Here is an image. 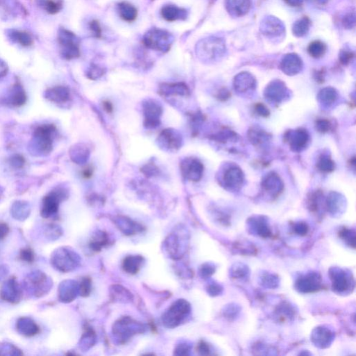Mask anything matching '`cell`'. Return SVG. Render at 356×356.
Returning a JSON list of instances; mask_svg holds the SVG:
<instances>
[{
	"label": "cell",
	"instance_id": "6da1fadb",
	"mask_svg": "<svg viewBox=\"0 0 356 356\" xmlns=\"http://www.w3.org/2000/svg\"><path fill=\"white\" fill-rule=\"evenodd\" d=\"M23 286L28 294L32 297L46 296L53 286V282L46 273L41 271L31 272L24 278Z\"/></svg>",
	"mask_w": 356,
	"mask_h": 356
},
{
	"label": "cell",
	"instance_id": "7a4b0ae2",
	"mask_svg": "<svg viewBox=\"0 0 356 356\" xmlns=\"http://www.w3.org/2000/svg\"><path fill=\"white\" fill-rule=\"evenodd\" d=\"M80 263V256L68 247H60L54 250L50 257L52 266L62 273L73 271Z\"/></svg>",
	"mask_w": 356,
	"mask_h": 356
},
{
	"label": "cell",
	"instance_id": "3957f363",
	"mask_svg": "<svg viewBox=\"0 0 356 356\" xmlns=\"http://www.w3.org/2000/svg\"><path fill=\"white\" fill-rule=\"evenodd\" d=\"M57 128L52 124L39 125L33 134L34 147L36 151L43 156L48 155L53 148V141Z\"/></svg>",
	"mask_w": 356,
	"mask_h": 356
},
{
	"label": "cell",
	"instance_id": "277c9868",
	"mask_svg": "<svg viewBox=\"0 0 356 356\" xmlns=\"http://www.w3.org/2000/svg\"><path fill=\"white\" fill-rule=\"evenodd\" d=\"M174 37L168 31L161 29H152L143 36L142 42L148 48L159 52H168L172 45Z\"/></svg>",
	"mask_w": 356,
	"mask_h": 356
},
{
	"label": "cell",
	"instance_id": "5b68a950",
	"mask_svg": "<svg viewBox=\"0 0 356 356\" xmlns=\"http://www.w3.org/2000/svg\"><path fill=\"white\" fill-rule=\"evenodd\" d=\"M191 307L185 300H178L167 310L162 316L164 325L174 329L184 321L190 313Z\"/></svg>",
	"mask_w": 356,
	"mask_h": 356
},
{
	"label": "cell",
	"instance_id": "8992f818",
	"mask_svg": "<svg viewBox=\"0 0 356 356\" xmlns=\"http://www.w3.org/2000/svg\"><path fill=\"white\" fill-rule=\"evenodd\" d=\"M67 192L64 188H57L47 194L42 201L41 215L43 218L50 219L58 214L61 202L67 199Z\"/></svg>",
	"mask_w": 356,
	"mask_h": 356
},
{
	"label": "cell",
	"instance_id": "52a82bcc",
	"mask_svg": "<svg viewBox=\"0 0 356 356\" xmlns=\"http://www.w3.org/2000/svg\"><path fill=\"white\" fill-rule=\"evenodd\" d=\"M59 42L62 47V55L64 59L71 60L80 57V43L73 33L62 29L59 34Z\"/></svg>",
	"mask_w": 356,
	"mask_h": 356
},
{
	"label": "cell",
	"instance_id": "ba28073f",
	"mask_svg": "<svg viewBox=\"0 0 356 356\" xmlns=\"http://www.w3.org/2000/svg\"><path fill=\"white\" fill-rule=\"evenodd\" d=\"M145 328L142 324L126 317L120 319L113 326V334L121 342H126L130 337L138 334L143 333Z\"/></svg>",
	"mask_w": 356,
	"mask_h": 356
},
{
	"label": "cell",
	"instance_id": "9c48e42d",
	"mask_svg": "<svg viewBox=\"0 0 356 356\" xmlns=\"http://www.w3.org/2000/svg\"><path fill=\"white\" fill-rule=\"evenodd\" d=\"M0 298L6 302L18 304L22 298V288L15 276L10 277L1 285Z\"/></svg>",
	"mask_w": 356,
	"mask_h": 356
},
{
	"label": "cell",
	"instance_id": "30bf717a",
	"mask_svg": "<svg viewBox=\"0 0 356 356\" xmlns=\"http://www.w3.org/2000/svg\"><path fill=\"white\" fill-rule=\"evenodd\" d=\"M199 52L209 59L218 58L223 55L225 51V44L222 39L209 38L202 41L198 44Z\"/></svg>",
	"mask_w": 356,
	"mask_h": 356
},
{
	"label": "cell",
	"instance_id": "8fae6325",
	"mask_svg": "<svg viewBox=\"0 0 356 356\" xmlns=\"http://www.w3.org/2000/svg\"><path fill=\"white\" fill-rule=\"evenodd\" d=\"M144 125L147 128H156L160 124L162 108L156 100H147L143 105Z\"/></svg>",
	"mask_w": 356,
	"mask_h": 356
},
{
	"label": "cell",
	"instance_id": "7c38bea8",
	"mask_svg": "<svg viewBox=\"0 0 356 356\" xmlns=\"http://www.w3.org/2000/svg\"><path fill=\"white\" fill-rule=\"evenodd\" d=\"M181 172L188 180L198 182L202 178L203 166L199 159L186 158L181 162Z\"/></svg>",
	"mask_w": 356,
	"mask_h": 356
},
{
	"label": "cell",
	"instance_id": "4fadbf2b",
	"mask_svg": "<svg viewBox=\"0 0 356 356\" xmlns=\"http://www.w3.org/2000/svg\"><path fill=\"white\" fill-rule=\"evenodd\" d=\"M158 140L161 147L169 151H177L182 146V136L176 130L172 129L163 130L159 134Z\"/></svg>",
	"mask_w": 356,
	"mask_h": 356
},
{
	"label": "cell",
	"instance_id": "5bb4252c",
	"mask_svg": "<svg viewBox=\"0 0 356 356\" xmlns=\"http://www.w3.org/2000/svg\"><path fill=\"white\" fill-rule=\"evenodd\" d=\"M264 35L270 39L281 37L285 34V27L278 18L269 16L264 20L260 28Z\"/></svg>",
	"mask_w": 356,
	"mask_h": 356
},
{
	"label": "cell",
	"instance_id": "9a60e30c",
	"mask_svg": "<svg viewBox=\"0 0 356 356\" xmlns=\"http://www.w3.org/2000/svg\"><path fill=\"white\" fill-rule=\"evenodd\" d=\"M79 294V285L77 282L72 280H67L62 282L59 285L58 298L61 302L68 303L72 302Z\"/></svg>",
	"mask_w": 356,
	"mask_h": 356
},
{
	"label": "cell",
	"instance_id": "2e32d148",
	"mask_svg": "<svg viewBox=\"0 0 356 356\" xmlns=\"http://www.w3.org/2000/svg\"><path fill=\"white\" fill-rule=\"evenodd\" d=\"M16 331L20 334L26 337H32L40 334V326L34 319L28 316H22L16 322Z\"/></svg>",
	"mask_w": 356,
	"mask_h": 356
},
{
	"label": "cell",
	"instance_id": "e0dca14e",
	"mask_svg": "<svg viewBox=\"0 0 356 356\" xmlns=\"http://www.w3.org/2000/svg\"><path fill=\"white\" fill-rule=\"evenodd\" d=\"M44 98L55 104H65L70 100V92L68 88L63 86L47 89L44 92Z\"/></svg>",
	"mask_w": 356,
	"mask_h": 356
},
{
	"label": "cell",
	"instance_id": "ac0fdd59",
	"mask_svg": "<svg viewBox=\"0 0 356 356\" xmlns=\"http://www.w3.org/2000/svg\"><path fill=\"white\" fill-rule=\"evenodd\" d=\"M227 13L232 17H242L250 11V0H225Z\"/></svg>",
	"mask_w": 356,
	"mask_h": 356
},
{
	"label": "cell",
	"instance_id": "d6986e66",
	"mask_svg": "<svg viewBox=\"0 0 356 356\" xmlns=\"http://www.w3.org/2000/svg\"><path fill=\"white\" fill-rule=\"evenodd\" d=\"M302 60L296 54H287L281 62L282 70L289 75L298 73L302 68Z\"/></svg>",
	"mask_w": 356,
	"mask_h": 356
},
{
	"label": "cell",
	"instance_id": "ffe728a7",
	"mask_svg": "<svg viewBox=\"0 0 356 356\" xmlns=\"http://www.w3.org/2000/svg\"><path fill=\"white\" fill-rule=\"evenodd\" d=\"M27 100V94L19 82H16L10 90L7 104L14 107H22Z\"/></svg>",
	"mask_w": 356,
	"mask_h": 356
},
{
	"label": "cell",
	"instance_id": "44dd1931",
	"mask_svg": "<svg viewBox=\"0 0 356 356\" xmlns=\"http://www.w3.org/2000/svg\"><path fill=\"white\" fill-rule=\"evenodd\" d=\"M161 15L165 21L172 22L178 20L187 18V10L178 7L176 5H166L161 10Z\"/></svg>",
	"mask_w": 356,
	"mask_h": 356
},
{
	"label": "cell",
	"instance_id": "7402d4cb",
	"mask_svg": "<svg viewBox=\"0 0 356 356\" xmlns=\"http://www.w3.org/2000/svg\"><path fill=\"white\" fill-rule=\"evenodd\" d=\"M159 93L164 96H186L189 93V90L187 86L184 83L163 84L159 87Z\"/></svg>",
	"mask_w": 356,
	"mask_h": 356
},
{
	"label": "cell",
	"instance_id": "603a6c76",
	"mask_svg": "<svg viewBox=\"0 0 356 356\" xmlns=\"http://www.w3.org/2000/svg\"><path fill=\"white\" fill-rule=\"evenodd\" d=\"M30 213V206L25 201H16L11 208V214L13 218L20 222H24L29 218Z\"/></svg>",
	"mask_w": 356,
	"mask_h": 356
},
{
	"label": "cell",
	"instance_id": "cb8c5ba5",
	"mask_svg": "<svg viewBox=\"0 0 356 356\" xmlns=\"http://www.w3.org/2000/svg\"><path fill=\"white\" fill-rule=\"evenodd\" d=\"M118 14L125 22L131 23L136 21L138 16L136 8L128 1H121L118 5Z\"/></svg>",
	"mask_w": 356,
	"mask_h": 356
},
{
	"label": "cell",
	"instance_id": "d4e9b609",
	"mask_svg": "<svg viewBox=\"0 0 356 356\" xmlns=\"http://www.w3.org/2000/svg\"><path fill=\"white\" fill-rule=\"evenodd\" d=\"M320 283L317 275L312 274L311 276L300 278L298 281L297 286L298 289L303 292H311L315 291L319 288Z\"/></svg>",
	"mask_w": 356,
	"mask_h": 356
},
{
	"label": "cell",
	"instance_id": "484cf974",
	"mask_svg": "<svg viewBox=\"0 0 356 356\" xmlns=\"http://www.w3.org/2000/svg\"><path fill=\"white\" fill-rule=\"evenodd\" d=\"M143 258L141 256L134 255V256H128L125 259L123 263V268L125 271L130 274H135L139 271L142 263Z\"/></svg>",
	"mask_w": 356,
	"mask_h": 356
},
{
	"label": "cell",
	"instance_id": "4316f807",
	"mask_svg": "<svg viewBox=\"0 0 356 356\" xmlns=\"http://www.w3.org/2000/svg\"><path fill=\"white\" fill-rule=\"evenodd\" d=\"M311 24V21L307 17H303L298 20L293 24V34L296 37H303L308 34Z\"/></svg>",
	"mask_w": 356,
	"mask_h": 356
},
{
	"label": "cell",
	"instance_id": "83f0119b",
	"mask_svg": "<svg viewBox=\"0 0 356 356\" xmlns=\"http://www.w3.org/2000/svg\"><path fill=\"white\" fill-rule=\"evenodd\" d=\"M242 180H243V176L240 169H230L225 175V182L230 187L240 186Z\"/></svg>",
	"mask_w": 356,
	"mask_h": 356
},
{
	"label": "cell",
	"instance_id": "f1b7e54d",
	"mask_svg": "<svg viewBox=\"0 0 356 356\" xmlns=\"http://www.w3.org/2000/svg\"><path fill=\"white\" fill-rule=\"evenodd\" d=\"M333 276L334 280V288L338 291H344L349 288L347 275L344 272L334 271Z\"/></svg>",
	"mask_w": 356,
	"mask_h": 356
},
{
	"label": "cell",
	"instance_id": "f546056e",
	"mask_svg": "<svg viewBox=\"0 0 356 356\" xmlns=\"http://www.w3.org/2000/svg\"><path fill=\"white\" fill-rule=\"evenodd\" d=\"M117 223L119 225L118 227L120 229H121L126 235H133L141 230V227L139 225L128 219L120 218V220L117 222Z\"/></svg>",
	"mask_w": 356,
	"mask_h": 356
},
{
	"label": "cell",
	"instance_id": "4dcf8cb0",
	"mask_svg": "<svg viewBox=\"0 0 356 356\" xmlns=\"http://www.w3.org/2000/svg\"><path fill=\"white\" fill-rule=\"evenodd\" d=\"M325 44L320 41H314L308 46V53L314 58H320L325 54L326 52Z\"/></svg>",
	"mask_w": 356,
	"mask_h": 356
},
{
	"label": "cell",
	"instance_id": "1f68e13d",
	"mask_svg": "<svg viewBox=\"0 0 356 356\" xmlns=\"http://www.w3.org/2000/svg\"><path fill=\"white\" fill-rule=\"evenodd\" d=\"M24 355L22 350L14 344L4 342L0 344V356H22Z\"/></svg>",
	"mask_w": 356,
	"mask_h": 356
},
{
	"label": "cell",
	"instance_id": "d6a6232c",
	"mask_svg": "<svg viewBox=\"0 0 356 356\" xmlns=\"http://www.w3.org/2000/svg\"><path fill=\"white\" fill-rule=\"evenodd\" d=\"M289 138H291V146L294 149H301V148L306 145L308 141L307 134L303 131H297L292 136L290 135Z\"/></svg>",
	"mask_w": 356,
	"mask_h": 356
},
{
	"label": "cell",
	"instance_id": "836d02e7",
	"mask_svg": "<svg viewBox=\"0 0 356 356\" xmlns=\"http://www.w3.org/2000/svg\"><path fill=\"white\" fill-rule=\"evenodd\" d=\"M44 235L47 240L55 241L62 235V230L55 224H47L44 226Z\"/></svg>",
	"mask_w": 356,
	"mask_h": 356
},
{
	"label": "cell",
	"instance_id": "e575fe53",
	"mask_svg": "<svg viewBox=\"0 0 356 356\" xmlns=\"http://www.w3.org/2000/svg\"><path fill=\"white\" fill-rule=\"evenodd\" d=\"M109 244V238L107 234L104 233L103 232L97 234L96 236L94 237L90 244V247L92 250L95 251H98L101 250L104 246L107 245Z\"/></svg>",
	"mask_w": 356,
	"mask_h": 356
},
{
	"label": "cell",
	"instance_id": "d590c367",
	"mask_svg": "<svg viewBox=\"0 0 356 356\" xmlns=\"http://www.w3.org/2000/svg\"><path fill=\"white\" fill-rule=\"evenodd\" d=\"M331 334L329 331L326 329H318L314 334V340H316V344H319L321 347H324L326 344H329V341L331 340Z\"/></svg>",
	"mask_w": 356,
	"mask_h": 356
},
{
	"label": "cell",
	"instance_id": "8d00e7d4",
	"mask_svg": "<svg viewBox=\"0 0 356 356\" xmlns=\"http://www.w3.org/2000/svg\"><path fill=\"white\" fill-rule=\"evenodd\" d=\"M63 4L61 0H47L44 2V9L50 14H55L62 9Z\"/></svg>",
	"mask_w": 356,
	"mask_h": 356
},
{
	"label": "cell",
	"instance_id": "74e56055",
	"mask_svg": "<svg viewBox=\"0 0 356 356\" xmlns=\"http://www.w3.org/2000/svg\"><path fill=\"white\" fill-rule=\"evenodd\" d=\"M19 258L21 261L31 264L34 263V260H35V254L30 247H26L20 251Z\"/></svg>",
	"mask_w": 356,
	"mask_h": 356
},
{
	"label": "cell",
	"instance_id": "f35d334b",
	"mask_svg": "<svg viewBox=\"0 0 356 356\" xmlns=\"http://www.w3.org/2000/svg\"><path fill=\"white\" fill-rule=\"evenodd\" d=\"M14 37L22 45L29 46L33 44L32 38L27 32L16 31L14 33Z\"/></svg>",
	"mask_w": 356,
	"mask_h": 356
},
{
	"label": "cell",
	"instance_id": "ab89813d",
	"mask_svg": "<svg viewBox=\"0 0 356 356\" xmlns=\"http://www.w3.org/2000/svg\"><path fill=\"white\" fill-rule=\"evenodd\" d=\"M91 283L89 278H84L79 285V293L82 296H88L90 292L91 289Z\"/></svg>",
	"mask_w": 356,
	"mask_h": 356
},
{
	"label": "cell",
	"instance_id": "60d3db41",
	"mask_svg": "<svg viewBox=\"0 0 356 356\" xmlns=\"http://www.w3.org/2000/svg\"><path fill=\"white\" fill-rule=\"evenodd\" d=\"M9 164L14 169H22L25 164V159L21 155H15L10 158Z\"/></svg>",
	"mask_w": 356,
	"mask_h": 356
},
{
	"label": "cell",
	"instance_id": "b9f144b4",
	"mask_svg": "<svg viewBox=\"0 0 356 356\" xmlns=\"http://www.w3.org/2000/svg\"><path fill=\"white\" fill-rule=\"evenodd\" d=\"M89 29H90L92 34L94 37L97 38V39H100L102 36V29L100 27V23L98 21H92L91 22L89 23Z\"/></svg>",
	"mask_w": 356,
	"mask_h": 356
},
{
	"label": "cell",
	"instance_id": "7bdbcfd3",
	"mask_svg": "<svg viewBox=\"0 0 356 356\" xmlns=\"http://www.w3.org/2000/svg\"><path fill=\"white\" fill-rule=\"evenodd\" d=\"M354 54L352 51L349 50H342L339 53V59L340 62L342 64L345 65V64H349L351 61L354 59Z\"/></svg>",
	"mask_w": 356,
	"mask_h": 356
},
{
	"label": "cell",
	"instance_id": "ee69618b",
	"mask_svg": "<svg viewBox=\"0 0 356 356\" xmlns=\"http://www.w3.org/2000/svg\"><path fill=\"white\" fill-rule=\"evenodd\" d=\"M343 24L344 27L347 29H352L355 26V14H347L343 20Z\"/></svg>",
	"mask_w": 356,
	"mask_h": 356
},
{
	"label": "cell",
	"instance_id": "f6af8a7d",
	"mask_svg": "<svg viewBox=\"0 0 356 356\" xmlns=\"http://www.w3.org/2000/svg\"><path fill=\"white\" fill-rule=\"evenodd\" d=\"M319 166H320L321 170L324 171H332L334 169V163L332 162L328 158H326V159H322L319 163Z\"/></svg>",
	"mask_w": 356,
	"mask_h": 356
},
{
	"label": "cell",
	"instance_id": "bcb514c9",
	"mask_svg": "<svg viewBox=\"0 0 356 356\" xmlns=\"http://www.w3.org/2000/svg\"><path fill=\"white\" fill-rule=\"evenodd\" d=\"M103 74V69L100 68L98 67H92L91 70H90V71H89L88 76H89L90 79L95 80V79L101 77Z\"/></svg>",
	"mask_w": 356,
	"mask_h": 356
},
{
	"label": "cell",
	"instance_id": "7dc6e473",
	"mask_svg": "<svg viewBox=\"0 0 356 356\" xmlns=\"http://www.w3.org/2000/svg\"><path fill=\"white\" fill-rule=\"evenodd\" d=\"M10 232V227L7 223L4 222H0V240H4Z\"/></svg>",
	"mask_w": 356,
	"mask_h": 356
},
{
	"label": "cell",
	"instance_id": "c3c4849f",
	"mask_svg": "<svg viewBox=\"0 0 356 356\" xmlns=\"http://www.w3.org/2000/svg\"><path fill=\"white\" fill-rule=\"evenodd\" d=\"M341 234H342V237L344 240L347 241V242H349L351 245H353L354 246V244L352 242V240L353 242H355V235H353L352 236V231L344 230Z\"/></svg>",
	"mask_w": 356,
	"mask_h": 356
},
{
	"label": "cell",
	"instance_id": "681fc988",
	"mask_svg": "<svg viewBox=\"0 0 356 356\" xmlns=\"http://www.w3.org/2000/svg\"><path fill=\"white\" fill-rule=\"evenodd\" d=\"M189 352V348L185 344H181V345L178 346L177 349H176V355H187Z\"/></svg>",
	"mask_w": 356,
	"mask_h": 356
},
{
	"label": "cell",
	"instance_id": "f907efd6",
	"mask_svg": "<svg viewBox=\"0 0 356 356\" xmlns=\"http://www.w3.org/2000/svg\"><path fill=\"white\" fill-rule=\"evenodd\" d=\"M93 170L91 166H87L85 169H83L82 172V176L85 179H90L93 176Z\"/></svg>",
	"mask_w": 356,
	"mask_h": 356
},
{
	"label": "cell",
	"instance_id": "816d5d0a",
	"mask_svg": "<svg viewBox=\"0 0 356 356\" xmlns=\"http://www.w3.org/2000/svg\"><path fill=\"white\" fill-rule=\"evenodd\" d=\"M295 230L299 235H305L308 232L307 225L304 223L298 224V225H296V227H295Z\"/></svg>",
	"mask_w": 356,
	"mask_h": 356
},
{
	"label": "cell",
	"instance_id": "f5cc1de1",
	"mask_svg": "<svg viewBox=\"0 0 356 356\" xmlns=\"http://www.w3.org/2000/svg\"><path fill=\"white\" fill-rule=\"evenodd\" d=\"M285 2L290 6L293 7H297V6H301L306 0H285Z\"/></svg>",
	"mask_w": 356,
	"mask_h": 356
},
{
	"label": "cell",
	"instance_id": "db71d44e",
	"mask_svg": "<svg viewBox=\"0 0 356 356\" xmlns=\"http://www.w3.org/2000/svg\"><path fill=\"white\" fill-rule=\"evenodd\" d=\"M317 126L319 127L321 131H326V130L329 129V122L326 121V120H322V121L319 122Z\"/></svg>",
	"mask_w": 356,
	"mask_h": 356
},
{
	"label": "cell",
	"instance_id": "11a10c76",
	"mask_svg": "<svg viewBox=\"0 0 356 356\" xmlns=\"http://www.w3.org/2000/svg\"><path fill=\"white\" fill-rule=\"evenodd\" d=\"M104 110L107 112V113H112L113 110V105L110 101L107 100L103 103Z\"/></svg>",
	"mask_w": 356,
	"mask_h": 356
},
{
	"label": "cell",
	"instance_id": "9f6ffc18",
	"mask_svg": "<svg viewBox=\"0 0 356 356\" xmlns=\"http://www.w3.org/2000/svg\"><path fill=\"white\" fill-rule=\"evenodd\" d=\"M199 350L202 354H209V348L205 343H201L199 345Z\"/></svg>",
	"mask_w": 356,
	"mask_h": 356
},
{
	"label": "cell",
	"instance_id": "6f0895ef",
	"mask_svg": "<svg viewBox=\"0 0 356 356\" xmlns=\"http://www.w3.org/2000/svg\"><path fill=\"white\" fill-rule=\"evenodd\" d=\"M8 68L4 63L0 62V77H4L7 73Z\"/></svg>",
	"mask_w": 356,
	"mask_h": 356
},
{
	"label": "cell",
	"instance_id": "680465c9",
	"mask_svg": "<svg viewBox=\"0 0 356 356\" xmlns=\"http://www.w3.org/2000/svg\"><path fill=\"white\" fill-rule=\"evenodd\" d=\"M212 272H213V269H212V267H205L202 268L201 273H202V274L203 275V276H208L209 275L212 274Z\"/></svg>",
	"mask_w": 356,
	"mask_h": 356
},
{
	"label": "cell",
	"instance_id": "91938a15",
	"mask_svg": "<svg viewBox=\"0 0 356 356\" xmlns=\"http://www.w3.org/2000/svg\"><path fill=\"white\" fill-rule=\"evenodd\" d=\"M315 1L318 4L321 5V6H322V5H325L327 4L329 0H315Z\"/></svg>",
	"mask_w": 356,
	"mask_h": 356
},
{
	"label": "cell",
	"instance_id": "94428289",
	"mask_svg": "<svg viewBox=\"0 0 356 356\" xmlns=\"http://www.w3.org/2000/svg\"><path fill=\"white\" fill-rule=\"evenodd\" d=\"M1 196H2V192H1V188H0V199H1Z\"/></svg>",
	"mask_w": 356,
	"mask_h": 356
}]
</instances>
